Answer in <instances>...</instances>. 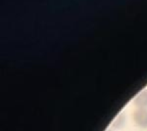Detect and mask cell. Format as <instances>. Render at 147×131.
<instances>
[{
	"instance_id": "obj_1",
	"label": "cell",
	"mask_w": 147,
	"mask_h": 131,
	"mask_svg": "<svg viewBox=\"0 0 147 131\" xmlns=\"http://www.w3.org/2000/svg\"><path fill=\"white\" fill-rule=\"evenodd\" d=\"M133 121L138 127L140 128H147V109L137 108L133 112Z\"/></svg>"
},
{
	"instance_id": "obj_2",
	"label": "cell",
	"mask_w": 147,
	"mask_h": 131,
	"mask_svg": "<svg viewBox=\"0 0 147 131\" xmlns=\"http://www.w3.org/2000/svg\"><path fill=\"white\" fill-rule=\"evenodd\" d=\"M134 105L136 108L147 109V89H143L134 98Z\"/></svg>"
},
{
	"instance_id": "obj_3",
	"label": "cell",
	"mask_w": 147,
	"mask_h": 131,
	"mask_svg": "<svg viewBox=\"0 0 147 131\" xmlns=\"http://www.w3.org/2000/svg\"><path fill=\"white\" fill-rule=\"evenodd\" d=\"M125 123H126V114L121 113L117 116V118H115V121L113 122L111 126L115 129H121V128H124Z\"/></svg>"
},
{
	"instance_id": "obj_4",
	"label": "cell",
	"mask_w": 147,
	"mask_h": 131,
	"mask_svg": "<svg viewBox=\"0 0 147 131\" xmlns=\"http://www.w3.org/2000/svg\"><path fill=\"white\" fill-rule=\"evenodd\" d=\"M109 131H110V130H109Z\"/></svg>"
}]
</instances>
